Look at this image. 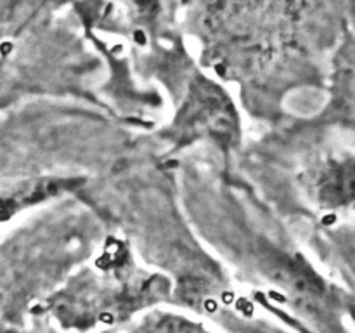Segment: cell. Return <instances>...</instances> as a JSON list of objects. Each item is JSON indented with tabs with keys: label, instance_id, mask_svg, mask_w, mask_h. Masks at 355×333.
<instances>
[{
	"label": "cell",
	"instance_id": "6da1fadb",
	"mask_svg": "<svg viewBox=\"0 0 355 333\" xmlns=\"http://www.w3.org/2000/svg\"><path fill=\"white\" fill-rule=\"evenodd\" d=\"M319 203L328 208H343L355 203V155L331 162L315 184Z\"/></svg>",
	"mask_w": 355,
	"mask_h": 333
},
{
	"label": "cell",
	"instance_id": "7a4b0ae2",
	"mask_svg": "<svg viewBox=\"0 0 355 333\" xmlns=\"http://www.w3.org/2000/svg\"><path fill=\"white\" fill-rule=\"evenodd\" d=\"M14 208H16V203L12 200H0V221L9 217Z\"/></svg>",
	"mask_w": 355,
	"mask_h": 333
}]
</instances>
